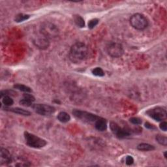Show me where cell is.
<instances>
[{"mask_svg":"<svg viewBox=\"0 0 167 167\" xmlns=\"http://www.w3.org/2000/svg\"><path fill=\"white\" fill-rule=\"evenodd\" d=\"M155 139L157 140V142L160 144L161 145H162V146H166L167 145V138L164 135H156Z\"/></svg>","mask_w":167,"mask_h":167,"instance_id":"19","label":"cell"},{"mask_svg":"<svg viewBox=\"0 0 167 167\" xmlns=\"http://www.w3.org/2000/svg\"><path fill=\"white\" fill-rule=\"evenodd\" d=\"M130 121L134 125H140L142 124V120L137 117L131 118L130 119Z\"/></svg>","mask_w":167,"mask_h":167,"instance_id":"25","label":"cell"},{"mask_svg":"<svg viewBox=\"0 0 167 167\" xmlns=\"http://www.w3.org/2000/svg\"><path fill=\"white\" fill-rule=\"evenodd\" d=\"M110 128L112 131V133L115 135L118 138L123 139L129 137L131 135V132L130 130L121 128L119 125H118L115 122H111L110 123Z\"/></svg>","mask_w":167,"mask_h":167,"instance_id":"7","label":"cell"},{"mask_svg":"<svg viewBox=\"0 0 167 167\" xmlns=\"http://www.w3.org/2000/svg\"><path fill=\"white\" fill-rule=\"evenodd\" d=\"M33 102L30 101H28L27 99H22L21 101H20V104H21L22 106H24V107H32L33 106Z\"/></svg>","mask_w":167,"mask_h":167,"instance_id":"23","label":"cell"},{"mask_svg":"<svg viewBox=\"0 0 167 167\" xmlns=\"http://www.w3.org/2000/svg\"><path fill=\"white\" fill-rule=\"evenodd\" d=\"M146 113L148 116L157 121L165 120L167 117L166 110L162 107H155L149 109Z\"/></svg>","mask_w":167,"mask_h":167,"instance_id":"6","label":"cell"},{"mask_svg":"<svg viewBox=\"0 0 167 167\" xmlns=\"http://www.w3.org/2000/svg\"><path fill=\"white\" fill-rule=\"evenodd\" d=\"M33 108L36 113L41 116H50L55 112V108L45 104H36L33 105Z\"/></svg>","mask_w":167,"mask_h":167,"instance_id":"9","label":"cell"},{"mask_svg":"<svg viewBox=\"0 0 167 167\" xmlns=\"http://www.w3.org/2000/svg\"><path fill=\"white\" fill-rule=\"evenodd\" d=\"M160 129L163 131H166L167 129V123L166 121H162L161 124L159 125Z\"/></svg>","mask_w":167,"mask_h":167,"instance_id":"29","label":"cell"},{"mask_svg":"<svg viewBox=\"0 0 167 167\" xmlns=\"http://www.w3.org/2000/svg\"><path fill=\"white\" fill-rule=\"evenodd\" d=\"M2 103L4 105H5V106L10 107V106H11V105L13 104V103H14V101H13V100L9 96L5 95L3 97Z\"/></svg>","mask_w":167,"mask_h":167,"instance_id":"21","label":"cell"},{"mask_svg":"<svg viewBox=\"0 0 167 167\" xmlns=\"http://www.w3.org/2000/svg\"><path fill=\"white\" fill-rule=\"evenodd\" d=\"M89 55L87 46L83 43H77L71 46L69 52V59L74 63H80L85 61Z\"/></svg>","mask_w":167,"mask_h":167,"instance_id":"1","label":"cell"},{"mask_svg":"<svg viewBox=\"0 0 167 167\" xmlns=\"http://www.w3.org/2000/svg\"><path fill=\"white\" fill-rule=\"evenodd\" d=\"M73 115L78 119L83 121L86 123H93L97 120L100 117L91 114L90 112L80 111V110H73Z\"/></svg>","mask_w":167,"mask_h":167,"instance_id":"5","label":"cell"},{"mask_svg":"<svg viewBox=\"0 0 167 167\" xmlns=\"http://www.w3.org/2000/svg\"><path fill=\"white\" fill-rule=\"evenodd\" d=\"M58 120L62 123H67L71 120V116L69 114L65 112H61L58 115Z\"/></svg>","mask_w":167,"mask_h":167,"instance_id":"16","label":"cell"},{"mask_svg":"<svg viewBox=\"0 0 167 167\" xmlns=\"http://www.w3.org/2000/svg\"><path fill=\"white\" fill-rule=\"evenodd\" d=\"M41 33L49 39L58 37L60 32L57 26L54 24L45 22L41 26Z\"/></svg>","mask_w":167,"mask_h":167,"instance_id":"3","label":"cell"},{"mask_svg":"<svg viewBox=\"0 0 167 167\" xmlns=\"http://www.w3.org/2000/svg\"><path fill=\"white\" fill-rule=\"evenodd\" d=\"M33 44L35 46L41 50L47 49L50 45L49 39L41 34L33 39Z\"/></svg>","mask_w":167,"mask_h":167,"instance_id":"10","label":"cell"},{"mask_svg":"<svg viewBox=\"0 0 167 167\" xmlns=\"http://www.w3.org/2000/svg\"><path fill=\"white\" fill-rule=\"evenodd\" d=\"M125 162L127 165H131L133 164L134 162V159L132 156H127L125 159Z\"/></svg>","mask_w":167,"mask_h":167,"instance_id":"27","label":"cell"},{"mask_svg":"<svg viewBox=\"0 0 167 167\" xmlns=\"http://www.w3.org/2000/svg\"><path fill=\"white\" fill-rule=\"evenodd\" d=\"M24 99L30 101H32V102L35 101V100H36V99H35V97L32 95L29 94L28 93L24 94Z\"/></svg>","mask_w":167,"mask_h":167,"instance_id":"26","label":"cell"},{"mask_svg":"<svg viewBox=\"0 0 167 167\" xmlns=\"http://www.w3.org/2000/svg\"><path fill=\"white\" fill-rule=\"evenodd\" d=\"M11 166H29L31 165L29 162L22 157H12L11 161L7 164Z\"/></svg>","mask_w":167,"mask_h":167,"instance_id":"11","label":"cell"},{"mask_svg":"<svg viewBox=\"0 0 167 167\" xmlns=\"http://www.w3.org/2000/svg\"><path fill=\"white\" fill-rule=\"evenodd\" d=\"M145 127H146V128L148 129H151V130H155V129H156L155 126L154 125L150 124V123H149V122L145 123Z\"/></svg>","mask_w":167,"mask_h":167,"instance_id":"28","label":"cell"},{"mask_svg":"<svg viewBox=\"0 0 167 167\" xmlns=\"http://www.w3.org/2000/svg\"><path fill=\"white\" fill-rule=\"evenodd\" d=\"M92 73L94 75L97 77H103L104 75V72L103 70L100 67H96L92 70Z\"/></svg>","mask_w":167,"mask_h":167,"instance_id":"22","label":"cell"},{"mask_svg":"<svg viewBox=\"0 0 167 167\" xmlns=\"http://www.w3.org/2000/svg\"><path fill=\"white\" fill-rule=\"evenodd\" d=\"M95 127L97 130L99 131H104L107 129V121L106 120L100 118L95 123Z\"/></svg>","mask_w":167,"mask_h":167,"instance_id":"13","label":"cell"},{"mask_svg":"<svg viewBox=\"0 0 167 167\" xmlns=\"http://www.w3.org/2000/svg\"><path fill=\"white\" fill-rule=\"evenodd\" d=\"M99 23V20L97 19H94L91 20L88 22V28L90 29H93L95 26L98 24Z\"/></svg>","mask_w":167,"mask_h":167,"instance_id":"24","label":"cell"},{"mask_svg":"<svg viewBox=\"0 0 167 167\" xmlns=\"http://www.w3.org/2000/svg\"><path fill=\"white\" fill-rule=\"evenodd\" d=\"M108 54L112 58H120L124 54V48L118 43H111L107 47Z\"/></svg>","mask_w":167,"mask_h":167,"instance_id":"8","label":"cell"},{"mask_svg":"<svg viewBox=\"0 0 167 167\" xmlns=\"http://www.w3.org/2000/svg\"><path fill=\"white\" fill-rule=\"evenodd\" d=\"M14 88L20 90L22 91L26 92V93H30V92L32 91V89H31L29 87L23 84H15L14 86Z\"/></svg>","mask_w":167,"mask_h":167,"instance_id":"18","label":"cell"},{"mask_svg":"<svg viewBox=\"0 0 167 167\" xmlns=\"http://www.w3.org/2000/svg\"><path fill=\"white\" fill-rule=\"evenodd\" d=\"M137 149L139 151L142 152H148V151H153L155 149V147L151 144H146V143H142L138 145Z\"/></svg>","mask_w":167,"mask_h":167,"instance_id":"15","label":"cell"},{"mask_svg":"<svg viewBox=\"0 0 167 167\" xmlns=\"http://www.w3.org/2000/svg\"><path fill=\"white\" fill-rule=\"evenodd\" d=\"M24 138L26 144L31 148H41L45 147L47 144L45 140L39 137L32 133H30L28 131L24 132Z\"/></svg>","mask_w":167,"mask_h":167,"instance_id":"2","label":"cell"},{"mask_svg":"<svg viewBox=\"0 0 167 167\" xmlns=\"http://www.w3.org/2000/svg\"><path fill=\"white\" fill-rule=\"evenodd\" d=\"M6 111L12 112L13 113H15L17 114H19V115H22L25 116H29L31 115V112L24 110L21 108H5Z\"/></svg>","mask_w":167,"mask_h":167,"instance_id":"14","label":"cell"},{"mask_svg":"<svg viewBox=\"0 0 167 167\" xmlns=\"http://www.w3.org/2000/svg\"><path fill=\"white\" fill-rule=\"evenodd\" d=\"M130 24L136 29L143 30L148 27V20L144 15L137 13L131 17Z\"/></svg>","mask_w":167,"mask_h":167,"instance_id":"4","label":"cell"},{"mask_svg":"<svg viewBox=\"0 0 167 167\" xmlns=\"http://www.w3.org/2000/svg\"><path fill=\"white\" fill-rule=\"evenodd\" d=\"M74 22L77 24L78 27L84 28L85 26V22L84 19L80 15H75L74 16Z\"/></svg>","mask_w":167,"mask_h":167,"instance_id":"17","label":"cell"},{"mask_svg":"<svg viewBox=\"0 0 167 167\" xmlns=\"http://www.w3.org/2000/svg\"><path fill=\"white\" fill-rule=\"evenodd\" d=\"M164 155H165V158L167 157H166V152H165L164 153Z\"/></svg>","mask_w":167,"mask_h":167,"instance_id":"30","label":"cell"},{"mask_svg":"<svg viewBox=\"0 0 167 167\" xmlns=\"http://www.w3.org/2000/svg\"><path fill=\"white\" fill-rule=\"evenodd\" d=\"M29 17L30 16L28 15H24V14H22V13H21V14L17 15L15 16V22H23L24 20L29 19Z\"/></svg>","mask_w":167,"mask_h":167,"instance_id":"20","label":"cell"},{"mask_svg":"<svg viewBox=\"0 0 167 167\" xmlns=\"http://www.w3.org/2000/svg\"><path fill=\"white\" fill-rule=\"evenodd\" d=\"M0 153H1V163H6L8 164L9 162L12 159V156L11 155V153L9 151L8 149L2 148H1V151H0Z\"/></svg>","mask_w":167,"mask_h":167,"instance_id":"12","label":"cell"}]
</instances>
